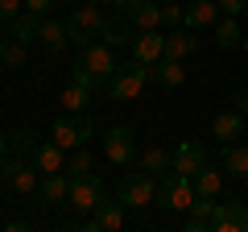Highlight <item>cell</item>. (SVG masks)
<instances>
[{
  "mask_svg": "<svg viewBox=\"0 0 248 232\" xmlns=\"http://www.w3.org/2000/svg\"><path fill=\"white\" fill-rule=\"evenodd\" d=\"M116 75V58H112V46L108 42H87L79 46V63H75V79L83 83V87L91 91H108V83H112Z\"/></svg>",
  "mask_w": 248,
  "mask_h": 232,
  "instance_id": "6da1fadb",
  "label": "cell"
},
{
  "mask_svg": "<svg viewBox=\"0 0 248 232\" xmlns=\"http://www.w3.org/2000/svg\"><path fill=\"white\" fill-rule=\"evenodd\" d=\"M116 4H120V9H128V4H133V0H116Z\"/></svg>",
  "mask_w": 248,
  "mask_h": 232,
  "instance_id": "f35d334b",
  "label": "cell"
},
{
  "mask_svg": "<svg viewBox=\"0 0 248 232\" xmlns=\"http://www.w3.org/2000/svg\"><path fill=\"white\" fill-rule=\"evenodd\" d=\"M104 25H108V13H104V4H95V0L79 4V9H75L71 17H66V33H71V42H75V46L95 42Z\"/></svg>",
  "mask_w": 248,
  "mask_h": 232,
  "instance_id": "277c9868",
  "label": "cell"
},
{
  "mask_svg": "<svg viewBox=\"0 0 248 232\" xmlns=\"http://www.w3.org/2000/svg\"><path fill=\"white\" fill-rule=\"evenodd\" d=\"M195 182L186 179V174H178V170H166L157 182V207H166V212H190V203H195Z\"/></svg>",
  "mask_w": 248,
  "mask_h": 232,
  "instance_id": "5b68a950",
  "label": "cell"
},
{
  "mask_svg": "<svg viewBox=\"0 0 248 232\" xmlns=\"http://www.w3.org/2000/svg\"><path fill=\"white\" fill-rule=\"evenodd\" d=\"M203 166H207V149H203L199 141H182V145L174 149V170H178V174L195 179V174H199Z\"/></svg>",
  "mask_w": 248,
  "mask_h": 232,
  "instance_id": "5bb4252c",
  "label": "cell"
},
{
  "mask_svg": "<svg viewBox=\"0 0 248 232\" xmlns=\"http://www.w3.org/2000/svg\"><path fill=\"white\" fill-rule=\"evenodd\" d=\"M108 199L104 182H99V174H71V191H66V207H75L79 215H91L99 203Z\"/></svg>",
  "mask_w": 248,
  "mask_h": 232,
  "instance_id": "8992f818",
  "label": "cell"
},
{
  "mask_svg": "<svg viewBox=\"0 0 248 232\" xmlns=\"http://www.w3.org/2000/svg\"><path fill=\"white\" fill-rule=\"evenodd\" d=\"M211 215H215V199H203V195H199L195 203H190V215H186L182 228H186V232H207V228H211Z\"/></svg>",
  "mask_w": 248,
  "mask_h": 232,
  "instance_id": "44dd1931",
  "label": "cell"
},
{
  "mask_svg": "<svg viewBox=\"0 0 248 232\" xmlns=\"http://www.w3.org/2000/svg\"><path fill=\"white\" fill-rule=\"evenodd\" d=\"M87 170H91V153H87V145L71 149V162H66V174H87Z\"/></svg>",
  "mask_w": 248,
  "mask_h": 232,
  "instance_id": "4dcf8cb0",
  "label": "cell"
},
{
  "mask_svg": "<svg viewBox=\"0 0 248 232\" xmlns=\"http://www.w3.org/2000/svg\"><path fill=\"white\" fill-rule=\"evenodd\" d=\"M153 79V66H145V63H128V66H116V75H112V83H108V99L112 104H133L137 96L145 91V83Z\"/></svg>",
  "mask_w": 248,
  "mask_h": 232,
  "instance_id": "7a4b0ae2",
  "label": "cell"
},
{
  "mask_svg": "<svg viewBox=\"0 0 248 232\" xmlns=\"http://www.w3.org/2000/svg\"><path fill=\"white\" fill-rule=\"evenodd\" d=\"M133 58H137V63H145V66L161 63V58H166V33H157V29L137 33L133 37Z\"/></svg>",
  "mask_w": 248,
  "mask_h": 232,
  "instance_id": "7c38bea8",
  "label": "cell"
},
{
  "mask_svg": "<svg viewBox=\"0 0 248 232\" xmlns=\"http://www.w3.org/2000/svg\"><path fill=\"white\" fill-rule=\"evenodd\" d=\"M211 232H248V203L232 199V203H215Z\"/></svg>",
  "mask_w": 248,
  "mask_h": 232,
  "instance_id": "9c48e42d",
  "label": "cell"
},
{
  "mask_svg": "<svg viewBox=\"0 0 248 232\" xmlns=\"http://www.w3.org/2000/svg\"><path fill=\"white\" fill-rule=\"evenodd\" d=\"M244 54H248V33H244Z\"/></svg>",
  "mask_w": 248,
  "mask_h": 232,
  "instance_id": "60d3db41",
  "label": "cell"
},
{
  "mask_svg": "<svg viewBox=\"0 0 248 232\" xmlns=\"http://www.w3.org/2000/svg\"><path fill=\"white\" fill-rule=\"evenodd\" d=\"M37 29H42V17H37V13H29V9H25V13H17V17L9 21V33H13V37H21L25 46H29V42H37Z\"/></svg>",
  "mask_w": 248,
  "mask_h": 232,
  "instance_id": "cb8c5ba5",
  "label": "cell"
},
{
  "mask_svg": "<svg viewBox=\"0 0 248 232\" xmlns=\"http://www.w3.org/2000/svg\"><path fill=\"white\" fill-rule=\"evenodd\" d=\"M66 112H87V104H91V87H83L79 79H71L66 87H62V99H58Z\"/></svg>",
  "mask_w": 248,
  "mask_h": 232,
  "instance_id": "d4e9b609",
  "label": "cell"
},
{
  "mask_svg": "<svg viewBox=\"0 0 248 232\" xmlns=\"http://www.w3.org/2000/svg\"><path fill=\"white\" fill-rule=\"evenodd\" d=\"M4 187H9L13 195H21V199H37V191H42V170H37L33 162L9 158L4 162Z\"/></svg>",
  "mask_w": 248,
  "mask_h": 232,
  "instance_id": "52a82bcc",
  "label": "cell"
},
{
  "mask_svg": "<svg viewBox=\"0 0 248 232\" xmlns=\"http://www.w3.org/2000/svg\"><path fill=\"white\" fill-rule=\"evenodd\" d=\"M116 199H120L128 212H145V207H153V203H157V174H149V170H133V174H124Z\"/></svg>",
  "mask_w": 248,
  "mask_h": 232,
  "instance_id": "3957f363",
  "label": "cell"
},
{
  "mask_svg": "<svg viewBox=\"0 0 248 232\" xmlns=\"http://www.w3.org/2000/svg\"><path fill=\"white\" fill-rule=\"evenodd\" d=\"M190 182H195V195H203V199H215V195L223 191V174L211 166V162H207V166L199 170V174H195Z\"/></svg>",
  "mask_w": 248,
  "mask_h": 232,
  "instance_id": "7402d4cb",
  "label": "cell"
},
{
  "mask_svg": "<svg viewBox=\"0 0 248 232\" xmlns=\"http://www.w3.org/2000/svg\"><path fill=\"white\" fill-rule=\"evenodd\" d=\"M54 4H58V0H25V9H29V13H37V17H50Z\"/></svg>",
  "mask_w": 248,
  "mask_h": 232,
  "instance_id": "836d02e7",
  "label": "cell"
},
{
  "mask_svg": "<svg viewBox=\"0 0 248 232\" xmlns=\"http://www.w3.org/2000/svg\"><path fill=\"white\" fill-rule=\"evenodd\" d=\"M104 158L112 162V166H128L133 162V129L124 125H112L104 137Z\"/></svg>",
  "mask_w": 248,
  "mask_h": 232,
  "instance_id": "30bf717a",
  "label": "cell"
},
{
  "mask_svg": "<svg viewBox=\"0 0 248 232\" xmlns=\"http://www.w3.org/2000/svg\"><path fill=\"white\" fill-rule=\"evenodd\" d=\"M50 141L62 145L66 153L79 149V145L91 141V120H71V116H58V120L50 125Z\"/></svg>",
  "mask_w": 248,
  "mask_h": 232,
  "instance_id": "ba28073f",
  "label": "cell"
},
{
  "mask_svg": "<svg viewBox=\"0 0 248 232\" xmlns=\"http://www.w3.org/2000/svg\"><path fill=\"white\" fill-rule=\"evenodd\" d=\"M66 191H71V174H66V170H58V174H42V191H37V199H42V207H62V203H66Z\"/></svg>",
  "mask_w": 248,
  "mask_h": 232,
  "instance_id": "9a60e30c",
  "label": "cell"
},
{
  "mask_svg": "<svg viewBox=\"0 0 248 232\" xmlns=\"http://www.w3.org/2000/svg\"><path fill=\"white\" fill-rule=\"evenodd\" d=\"M219 0H195V4H186V29H215L219 21Z\"/></svg>",
  "mask_w": 248,
  "mask_h": 232,
  "instance_id": "ac0fdd59",
  "label": "cell"
},
{
  "mask_svg": "<svg viewBox=\"0 0 248 232\" xmlns=\"http://www.w3.org/2000/svg\"><path fill=\"white\" fill-rule=\"evenodd\" d=\"M0 228H9V232H21V228H25V220H0Z\"/></svg>",
  "mask_w": 248,
  "mask_h": 232,
  "instance_id": "d590c367",
  "label": "cell"
},
{
  "mask_svg": "<svg viewBox=\"0 0 248 232\" xmlns=\"http://www.w3.org/2000/svg\"><path fill=\"white\" fill-rule=\"evenodd\" d=\"M124 212H128V207H124L120 199H116V203H108V199H104V203L91 212V220L83 224V228H87V232H120L124 228Z\"/></svg>",
  "mask_w": 248,
  "mask_h": 232,
  "instance_id": "8fae6325",
  "label": "cell"
},
{
  "mask_svg": "<svg viewBox=\"0 0 248 232\" xmlns=\"http://www.w3.org/2000/svg\"><path fill=\"white\" fill-rule=\"evenodd\" d=\"M99 42H108V46H124V42H133V37L124 33V25H116V21H108V25L99 29Z\"/></svg>",
  "mask_w": 248,
  "mask_h": 232,
  "instance_id": "1f68e13d",
  "label": "cell"
},
{
  "mask_svg": "<svg viewBox=\"0 0 248 232\" xmlns=\"http://www.w3.org/2000/svg\"><path fill=\"white\" fill-rule=\"evenodd\" d=\"M95 4H116V0H95Z\"/></svg>",
  "mask_w": 248,
  "mask_h": 232,
  "instance_id": "ab89813d",
  "label": "cell"
},
{
  "mask_svg": "<svg viewBox=\"0 0 248 232\" xmlns=\"http://www.w3.org/2000/svg\"><path fill=\"white\" fill-rule=\"evenodd\" d=\"M236 108H240V112H248V96H244V91L236 96Z\"/></svg>",
  "mask_w": 248,
  "mask_h": 232,
  "instance_id": "8d00e7d4",
  "label": "cell"
},
{
  "mask_svg": "<svg viewBox=\"0 0 248 232\" xmlns=\"http://www.w3.org/2000/svg\"><path fill=\"white\" fill-rule=\"evenodd\" d=\"M25 58H29V50H25V42H21V37H4V42H0V63L9 66V71H17V66H25Z\"/></svg>",
  "mask_w": 248,
  "mask_h": 232,
  "instance_id": "4316f807",
  "label": "cell"
},
{
  "mask_svg": "<svg viewBox=\"0 0 248 232\" xmlns=\"http://www.w3.org/2000/svg\"><path fill=\"white\" fill-rule=\"evenodd\" d=\"M190 50H195L190 29H170V33H166V58H178V63H182Z\"/></svg>",
  "mask_w": 248,
  "mask_h": 232,
  "instance_id": "83f0119b",
  "label": "cell"
},
{
  "mask_svg": "<svg viewBox=\"0 0 248 232\" xmlns=\"http://www.w3.org/2000/svg\"><path fill=\"white\" fill-rule=\"evenodd\" d=\"M153 83H161L166 91L182 87L186 83V66L178 63V58H161V63H153Z\"/></svg>",
  "mask_w": 248,
  "mask_h": 232,
  "instance_id": "ffe728a7",
  "label": "cell"
},
{
  "mask_svg": "<svg viewBox=\"0 0 248 232\" xmlns=\"http://www.w3.org/2000/svg\"><path fill=\"white\" fill-rule=\"evenodd\" d=\"M161 25H170V29L186 25V4L182 0H166V4H161Z\"/></svg>",
  "mask_w": 248,
  "mask_h": 232,
  "instance_id": "f546056e",
  "label": "cell"
},
{
  "mask_svg": "<svg viewBox=\"0 0 248 232\" xmlns=\"http://www.w3.org/2000/svg\"><path fill=\"white\" fill-rule=\"evenodd\" d=\"M157 4H166V0H157Z\"/></svg>",
  "mask_w": 248,
  "mask_h": 232,
  "instance_id": "f6af8a7d",
  "label": "cell"
},
{
  "mask_svg": "<svg viewBox=\"0 0 248 232\" xmlns=\"http://www.w3.org/2000/svg\"><path fill=\"white\" fill-rule=\"evenodd\" d=\"M211 137L215 141H236V137H244V112H240V108H232V112H219L211 120Z\"/></svg>",
  "mask_w": 248,
  "mask_h": 232,
  "instance_id": "d6986e66",
  "label": "cell"
},
{
  "mask_svg": "<svg viewBox=\"0 0 248 232\" xmlns=\"http://www.w3.org/2000/svg\"><path fill=\"white\" fill-rule=\"evenodd\" d=\"M223 170L236 174V179H248V145H240V141L223 145Z\"/></svg>",
  "mask_w": 248,
  "mask_h": 232,
  "instance_id": "603a6c76",
  "label": "cell"
},
{
  "mask_svg": "<svg viewBox=\"0 0 248 232\" xmlns=\"http://www.w3.org/2000/svg\"><path fill=\"white\" fill-rule=\"evenodd\" d=\"M124 21H128L137 33L157 29V25H161V4H157V0H133V4L124 9Z\"/></svg>",
  "mask_w": 248,
  "mask_h": 232,
  "instance_id": "4fadbf2b",
  "label": "cell"
},
{
  "mask_svg": "<svg viewBox=\"0 0 248 232\" xmlns=\"http://www.w3.org/2000/svg\"><path fill=\"white\" fill-rule=\"evenodd\" d=\"M33 166L42 174H58V170H66V149L54 145V141H37L33 145Z\"/></svg>",
  "mask_w": 248,
  "mask_h": 232,
  "instance_id": "e0dca14e",
  "label": "cell"
},
{
  "mask_svg": "<svg viewBox=\"0 0 248 232\" xmlns=\"http://www.w3.org/2000/svg\"><path fill=\"white\" fill-rule=\"evenodd\" d=\"M219 13L223 17H240L244 13V0H219Z\"/></svg>",
  "mask_w": 248,
  "mask_h": 232,
  "instance_id": "e575fe53",
  "label": "cell"
},
{
  "mask_svg": "<svg viewBox=\"0 0 248 232\" xmlns=\"http://www.w3.org/2000/svg\"><path fill=\"white\" fill-rule=\"evenodd\" d=\"M141 170H149V174H166V170H174V153L161 149V145H153V149L141 153Z\"/></svg>",
  "mask_w": 248,
  "mask_h": 232,
  "instance_id": "f1b7e54d",
  "label": "cell"
},
{
  "mask_svg": "<svg viewBox=\"0 0 248 232\" xmlns=\"http://www.w3.org/2000/svg\"><path fill=\"white\" fill-rule=\"evenodd\" d=\"M0 153H9V133H0Z\"/></svg>",
  "mask_w": 248,
  "mask_h": 232,
  "instance_id": "74e56055",
  "label": "cell"
},
{
  "mask_svg": "<svg viewBox=\"0 0 248 232\" xmlns=\"http://www.w3.org/2000/svg\"><path fill=\"white\" fill-rule=\"evenodd\" d=\"M240 42H244V37H240V21L236 17H219L215 21V46H219V50H236Z\"/></svg>",
  "mask_w": 248,
  "mask_h": 232,
  "instance_id": "484cf974",
  "label": "cell"
},
{
  "mask_svg": "<svg viewBox=\"0 0 248 232\" xmlns=\"http://www.w3.org/2000/svg\"><path fill=\"white\" fill-rule=\"evenodd\" d=\"M244 17H248V0H244Z\"/></svg>",
  "mask_w": 248,
  "mask_h": 232,
  "instance_id": "ee69618b",
  "label": "cell"
},
{
  "mask_svg": "<svg viewBox=\"0 0 248 232\" xmlns=\"http://www.w3.org/2000/svg\"><path fill=\"white\" fill-rule=\"evenodd\" d=\"M17 13H25V0H0V21H13Z\"/></svg>",
  "mask_w": 248,
  "mask_h": 232,
  "instance_id": "d6a6232c",
  "label": "cell"
},
{
  "mask_svg": "<svg viewBox=\"0 0 248 232\" xmlns=\"http://www.w3.org/2000/svg\"><path fill=\"white\" fill-rule=\"evenodd\" d=\"M4 71H9V66H4V63H0V75H4Z\"/></svg>",
  "mask_w": 248,
  "mask_h": 232,
  "instance_id": "b9f144b4",
  "label": "cell"
},
{
  "mask_svg": "<svg viewBox=\"0 0 248 232\" xmlns=\"http://www.w3.org/2000/svg\"><path fill=\"white\" fill-rule=\"evenodd\" d=\"M58 4H75V0H58Z\"/></svg>",
  "mask_w": 248,
  "mask_h": 232,
  "instance_id": "7bdbcfd3",
  "label": "cell"
},
{
  "mask_svg": "<svg viewBox=\"0 0 248 232\" xmlns=\"http://www.w3.org/2000/svg\"><path fill=\"white\" fill-rule=\"evenodd\" d=\"M37 42H42L46 54H62L71 33H66V21H54V17H42V29H37Z\"/></svg>",
  "mask_w": 248,
  "mask_h": 232,
  "instance_id": "2e32d148",
  "label": "cell"
}]
</instances>
